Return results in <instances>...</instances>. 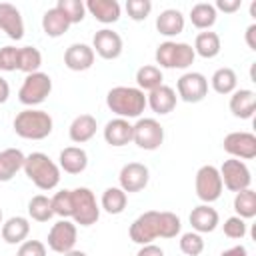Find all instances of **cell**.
Here are the masks:
<instances>
[{
  "instance_id": "cell-1",
  "label": "cell",
  "mask_w": 256,
  "mask_h": 256,
  "mask_svg": "<svg viewBox=\"0 0 256 256\" xmlns=\"http://www.w3.org/2000/svg\"><path fill=\"white\" fill-rule=\"evenodd\" d=\"M106 106L116 118H140L146 108V94L136 86H114L106 94Z\"/></svg>"
},
{
  "instance_id": "cell-2",
  "label": "cell",
  "mask_w": 256,
  "mask_h": 256,
  "mask_svg": "<svg viewBox=\"0 0 256 256\" xmlns=\"http://www.w3.org/2000/svg\"><path fill=\"white\" fill-rule=\"evenodd\" d=\"M24 174L28 180L40 190H52L60 182V168L58 164L44 152H32L24 160Z\"/></svg>"
},
{
  "instance_id": "cell-3",
  "label": "cell",
  "mask_w": 256,
  "mask_h": 256,
  "mask_svg": "<svg viewBox=\"0 0 256 256\" xmlns=\"http://www.w3.org/2000/svg\"><path fill=\"white\" fill-rule=\"evenodd\" d=\"M14 132L24 140H44L52 134V116L38 108H26L14 118Z\"/></svg>"
},
{
  "instance_id": "cell-4",
  "label": "cell",
  "mask_w": 256,
  "mask_h": 256,
  "mask_svg": "<svg viewBox=\"0 0 256 256\" xmlns=\"http://www.w3.org/2000/svg\"><path fill=\"white\" fill-rule=\"evenodd\" d=\"M156 64L158 68H170V70H186L188 66L194 64V48L188 42H174V40H166L162 44H158L156 52H154Z\"/></svg>"
},
{
  "instance_id": "cell-5",
  "label": "cell",
  "mask_w": 256,
  "mask_h": 256,
  "mask_svg": "<svg viewBox=\"0 0 256 256\" xmlns=\"http://www.w3.org/2000/svg\"><path fill=\"white\" fill-rule=\"evenodd\" d=\"M70 196H72V216L70 218L74 220V224H80V226L96 224L100 218V206L96 202L94 192L86 186H80V188L70 190Z\"/></svg>"
},
{
  "instance_id": "cell-6",
  "label": "cell",
  "mask_w": 256,
  "mask_h": 256,
  "mask_svg": "<svg viewBox=\"0 0 256 256\" xmlns=\"http://www.w3.org/2000/svg\"><path fill=\"white\" fill-rule=\"evenodd\" d=\"M52 92V78L46 72H34L26 74L20 90H18V100L24 106H38L42 104Z\"/></svg>"
},
{
  "instance_id": "cell-7",
  "label": "cell",
  "mask_w": 256,
  "mask_h": 256,
  "mask_svg": "<svg viewBox=\"0 0 256 256\" xmlns=\"http://www.w3.org/2000/svg\"><path fill=\"white\" fill-rule=\"evenodd\" d=\"M194 190H196V196L204 204L216 202L222 196V190H224L218 168L212 166V164L200 166L198 172H196V178H194Z\"/></svg>"
},
{
  "instance_id": "cell-8",
  "label": "cell",
  "mask_w": 256,
  "mask_h": 256,
  "mask_svg": "<svg viewBox=\"0 0 256 256\" xmlns=\"http://www.w3.org/2000/svg\"><path fill=\"white\" fill-rule=\"evenodd\" d=\"M132 142L142 150H158L164 142V128L156 118H138L132 124Z\"/></svg>"
},
{
  "instance_id": "cell-9",
  "label": "cell",
  "mask_w": 256,
  "mask_h": 256,
  "mask_svg": "<svg viewBox=\"0 0 256 256\" xmlns=\"http://www.w3.org/2000/svg\"><path fill=\"white\" fill-rule=\"evenodd\" d=\"M218 172H220V178H222V186L230 192L246 190L252 184V174H250V168L246 166L244 160L228 158L218 168Z\"/></svg>"
},
{
  "instance_id": "cell-10",
  "label": "cell",
  "mask_w": 256,
  "mask_h": 256,
  "mask_svg": "<svg viewBox=\"0 0 256 256\" xmlns=\"http://www.w3.org/2000/svg\"><path fill=\"white\" fill-rule=\"evenodd\" d=\"M130 240L144 246L152 244V240L160 238V212L158 210H148L142 212L132 224H130Z\"/></svg>"
},
{
  "instance_id": "cell-11",
  "label": "cell",
  "mask_w": 256,
  "mask_h": 256,
  "mask_svg": "<svg viewBox=\"0 0 256 256\" xmlns=\"http://www.w3.org/2000/svg\"><path fill=\"white\" fill-rule=\"evenodd\" d=\"M176 92L180 100L188 104H198L208 94V78L202 72H184L176 82Z\"/></svg>"
},
{
  "instance_id": "cell-12",
  "label": "cell",
  "mask_w": 256,
  "mask_h": 256,
  "mask_svg": "<svg viewBox=\"0 0 256 256\" xmlns=\"http://www.w3.org/2000/svg\"><path fill=\"white\" fill-rule=\"evenodd\" d=\"M76 240H78V230L70 218L58 220L56 224H52V228L48 232V248L58 254H66V252L74 250Z\"/></svg>"
},
{
  "instance_id": "cell-13",
  "label": "cell",
  "mask_w": 256,
  "mask_h": 256,
  "mask_svg": "<svg viewBox=\"0 0 256 256\" xmlns=\"http://www.w3.org/2000/svg\"><path fill=\"white\" fill-rule=\"evenodd\" d=\"M224 150L238 160H252L256 158V136L252 132H230L222 140Z\"/></svg>"
},
{
  "instance_id": "cell-14",
  "label": "cell",
  "mask_w": 256,
  "mask_h": 256,
  "mask_svg": "<svg viewBox=\"0 0 256 256\" xmlns=\"http://www.w3.org/2000/svg\"><path fill=\"white\" fill-rule=\"evenodd\" d=\"M148 180H150V170L142 162H128L120 168V174H118L120 188L126 194L144 190L148 186Z\"/></svg>"
},
{
  "instance_id": "cell-15",
  "label": "cell",
  "mask_w": 256,
  "mask_h": 256,
  "mask_svg": "<svg viewBox=\"0 0 256 256\" xmlns=\"http://www.w3.org/2000/svg\"><path fill=\"white\" fill-rule=\"evenodd\" d=\"M92 50L104 60H116L124 50L122 36L110 28H102L92 38Z\"/></svg>"
},
{
  "instance_id": "cell-16",
  "label": "cell",
  "mask_w": 256,
  "mask_h": 256,
  "mask_svg": "<svg viewBox=\"0 0 256 256\" xmlns=\"http://www.w3.org/2000/svg\"><path fill=\"white\" fill-rule=\"evenodd\" d=\"M94 58H96V54H94L92 46H88L84 42H74L64 52V64L72 72H84V70L92 68Z\"/></svg>"
},
{
  "instance_id": "cell-17",
  "label": "cell",
  "mask_w": 256,
  "mask_h": 256,
  "mask_svg": "<svg viewBox=\"0 0 256 256\" xmlns=\"http://www.w3.org/2000/svg\"><path fill=\"white\" fill-rule=\"evenodd\" d=\"M0 30L12 40L24 38V20L20 10L10 2H0Z\"/></svg>"
},
{
  "instance_id": "cell-18",
  "label": "cell",
  "mask_w": 256,
  "mask_h": 256,
  "mask_svg": "<svg viewBox=\"0 0 256 256\" xmlns=\"http://www.w3.org/2000/svg\"><path fill=\"white\" fill-rule=\"evenodd\" d=\"M176 102H178L176 90L172 86H166V84H160L158 88L150 90L146 96V106H150L152 112H156L160 116L170 114L176 108Z\"/></svg>"
},
{
  "instance_id": "cell-19",
  "label": "cell",
  "mask_w": 256,
  "mask_h": 256,
  "mask_svg": "<svg viewBox=\"0 0 256 256\" xmlns=\"http://www.w3.org/2000/svg\"><path fill=\"white\" fill-rule=\"evenodd\" d=\"M190 224L192 230L198 234H208L214 232L220 224V216L216 212V208H212L210 204H200L196 208H192L190 212Z\"/></svg>"
},
{
  "instance_id": "cell-20",
  "label": "cell",
  "mask_w": 256,
  "mask_h": 256,
  "mask_svg": "<svg viewBox=\"0 0 256 256\" xmlns=\"http://www.w3.org/2000/svg\"><path fill=\"white\" fill-rule=\"evenodd\" d=\"M228 106H230L232 116H236L240 120H250L254 116V110H256V94H254V90H248V88L234 90L232 96H230Z\"/></svg>"
},
{
  "instance_id": "cell-21",
  "label": "cell",
  "mask_w": 256,
  "mask_h": 256,
  "mask_svg": "<svg viewBox=\"0 0 256 256\" xmlns=\"http://www.w3.org/2000/svg\"><path fill=\"white\" fill-rule=\"evenodd\" d=\"M104 140L106 144L120 148L132 142V124L126 118H112L104 126Z\"/></svg>"
},
{
  "instance_id": "cell-22",
  "label": "cell",
  "mask_w": 256,
  "mask_h": 256,
  "mask_svg": "<svg viewBox=\"0 0 256 256\" xmlns=\"http://www.w3.org/2000/svg\"><path fill=\"white\" fill-rule=\"evenodd\" d=\"M88 166V154L80 146H68L58 156V168L66 174H80Z\"/></svg>"
},
{
  "instance_id": "cell-23",
  "label": "cell",
  "mask_w": 256,
  "mask_h": 256,
  "mask_svg": "<svg viewBox=\"0 0 256 256\" xmlns=\"http://www.w3.org/2000/svg\"><path fill=\"white\" fill-rule=\"evenodd\" d=\"M26 154L20 148H4L0 150V182H10L18 170L24 168Z\"/></svg>"
},
{
  "instance_id": "cell-24",
  "label": "cell",
  "mask_w": 256,
  "mask_h": 256,
  "mask_svg": "<svg viewBox=\"0 0 256 256\" xmlns=\"http://www.w3.org/2000/svg\"><path fill=\"white\" fill-rule=\"evenodd\" d=\"M84 6L86 12H90L102 24H114L120 20L122 14V8L116 0H88Z\"/></svg>"
},
{
  "instance_id": "cell-25",
  "label": "cell",
  "mask_w": 256,
  "mask_h": 256,
  "mask_svg": "<svg viewBox=\"0 0 256 256\" xmlns=\"http://www.w3.org/2000/svg\"><path fill=\"white\" fill-rule=\"evenodd\" d=\"M96 128H98V122H96V118L92 114H80L70 122L68 136H70V140L74 144H84V142L94 138Z\"/></svg>"
},
{
  "instance_id": "cell-26",
  "label": "cell",
  "mask_w": 256,
  "mask_h": 256,
  "mask_svg": "<svg viewBox=\"0 0 256 256\" xmlns=\"http://www.w3.org/2000/svg\"><path fill=\"white\" fill-rule=\"evenodd\" d=\"M156 30L166 38L182 34V30H184V14L180 10H176V8L162 10L156 16Z\"/></svg>"
},
{
  "instance_id": "cell-27",
  "label": "cell",
  "mask_w": 256,
  "mask_h": 256,
  "mask_svg": "<svg viewBox=\"0 0 256 256\" xmlns=\"http://www.w3.org/2000/svg\"><path fill=\"white\" fill-rule=\"evenodd\" d=\"M2 240L6 244H22L30 234V222L24 216H10L2 222Z\"/></svg>"
},
{
  "instance_id": "cell-28",
  "label": "cell",
  "mask_w": 256,
  "mask_h": 256,
  "mask_svg": "<svg viewBox=\"0 0 256 256\" xmlns=\"http://www.w3.org/2000/svg\"><path fill=\"white\" fill-rule=\"evenodd\" d=\"M70 26H72V24H70L68 18L64 16V12H62L60 8H56V6H54V8H48V10L44 12V16H42V30H44V34L50 36V38H58V36L66 34Z\"/></svg>"
},
{
  "instance_id": "cell-29",
  "label": "cell",
  "mask_w": 256,
  "mask_h": 256,
  "mask_svg": "<svg viewBox=\"0 0 256 256\" xmlns=\"http://www.w3.org/2000/svg\"><path fill=\"white\" fill-rule=\"evenodd\" d=\"M220 36L216 32H210V30H204L200 34H196L194 38V54L196 56H202L206 60L210 58H216L220 54Z\"/></svg>"
},
{
  "instance_id": "cell-30",
  "label": "cell",
  "mask_w": 256,
  "mask_h": 256,
  "mask_svg": "<svg viewBox=\"0 0 256 256\" xmlns=\"http://www.w3.org/2000/svg\"><path fill=\"white\" fill-rule=\"evenodd\" d=\"M126 202H128V194L120 188V186H110L102 192V198H100V208L112 216L116 214H122L124 208H126Z\"/></svg>"
},
{
  "instance_id": "cell-31",
  "label": "cell",
  "mask_w": 256,
  "mask_h": 256,
  "mask_svg": "<svg viewBox=\"0 0 256 256\" xmlns=\"http://www.w3.org/2000/svg\"><path fill=\"white\" fill-rule=\"evenodd\" d=\"M210 86H212V90H214L216 94H222V96L232 94V92L236 90V86H238V76H236V72H234L232 68L222 66V68H218V70L212 74Z\"/></svg>"
},
{
  "instance_id": "cell-32",
  "label": "cell",
  "mask_w": 256,
  "mask_h": 256,
  "mask_svg": "<svg viewBox=\"0 0 256 256\" xmlns=\"http://www.w3.org/2000/svg\"><path fill=\"white\" fill-rule=\"evenodd\" d=\"M216 16H218V12H216L214 4H208V2H198V4H194L192 10H190V22H192L198 30H208V28H212L214 22H216Z\"/></svg>"
},
{
  "instance_id": "cell-33",
  "label": "cell",
  "mask_w": 256,
  "mask_h": 256,
  "mask_svg": "<svg viewBox=\"0 0 256 256\" xmlns=\"http://www.w3.org/2000/svg\"><path fill=\"white\" fill-rule=\"evenodd\" d=\"M164 80V76H162V70L158 68V66H154V64H144V66H140L138 70H136V88H140L142 92L144 90H154V88H158L160 84H164L162 82Z\"/></svg>"
},
{
  "instance_id": "cell-34",
  "label": "cell",
  "mask_w": 256,
  "mask_h": 256,
  "mask_svg": "<svg viewBox=\"0 0 256 256\" xmlns=\"http://www.w3.org/2000/svg\"><path fill=\"white\" fill-rule=\"evenodd\" d=\"M42 66V54L34 46H22L18 48V70L24 74L40 72Z\"/></svg>"
},
{
  "instance_id": "cell-35",
  "label": "cell",
  "mask_w": 256,
  "mask_h": 256,
  "mask_svg": "<svg viewBox=\"0 0 256 256\" xmlns=\"http://www.w3.org/2000/svg\"><path fill=\"white\" fill-rule=\"evenodd\" d=\"M234 210H236V216H240L244 220L254 218L256 216V192L252 188L236 192V196H234Z\"/></svg>"
},
{
  "instance_id": "cell-36",
  "label": "cell",
  "mask_w": 256,
  "mask_h": 256,
  "mask_svg": "<svg viewBox=\"0 0 256 256\" xmlns=\"http://www.w3.org/2000/svg\"><path fill=\"white\" fill-rule=\"evenodd\" d=\"M28 214H30V218L36 220V222H48V220L54 216L50 198L44 196V194L32 196L30 202H28Z\"/></svg>"
},
{
  "instance_id": "cell-37",
  "label": "cell",
  "mask_w": 256,
  "mask_h": 256,
  "mask_svg": "<svg viewBox=\"0 0 256 256\" xmlns=\"http://www.w3.org/2000/svg\"><path fill=\"white\" fill-rule=\"evenodd\" d=\"M56 8H60L64 12V16L68 18L70 24H80L86 16V6L82 0H58Z\"/></svg>"
},
{
  "instance_id": "cell-38",
  "label": "cell",
  "mask_w": 256,
  "mask_h": 256,
  "mask_svg": "<svg viewBox=\"0 0 256 256\" xmlns=\"http://www.w3.org/2000/svg\"><path fill=\"white\" fill-rule=\"evenodd\" d=\"M180 230H182L180 216H176L174 212L162 210L160 212V238H176Z\"/></svg>"
},
{
  "instance_id": "cell-39",
  "label": "cell",
  "mask_w": 256,
  "mask_h": 256,
  "mask_svg": "<svg viewBox=\"0 0 256 256\" xmlns=\"http://www.w3.org/2000/svg\"><path fill=\"white\" fill-rule=\"evenodd\" d=\"M180 250L186 254V256H200L202 250H204V238L202 234L190 230V232H184L180 236Z\"/></svg>"
},
{
  "instance_id": "cell-40",
  "label": "cell",
  "mask_w": 256,
  "mask_h": 256,
  "mask_svg": "<svg viewBox=\"0 0 256 256\" xmlns=\"http://www.w3.org/2000/svg\"><path fill=\"white\" fill-rule=\"evenodd\" d=\"M52 210H54V216H60V218H70L72 216V196H70V190H58L52 198Z\"/></svg>"
},
{
  "instance_id": "cell-41",
  "label": "cell",
  "mask_w": 256,
  "mask_h": 256,
  "mask_svg": "<svg viewBox=\"0 0 256 256\" xmlns=\"http://www.w3.org/2000/svg\"><path fill=\"white\" fill-rule=\"evenodd\" d=\"M126 12L134 22H142L150 16L152 2L150 0H126Z\"/></svg>"
},
{
  "instance_id": "cell-42",
  "label": "cell",
  "mask_w": 256,
  "mask_h": 256,
  "mask_svg": "<svg viewBox=\"0 0 256 256\" xmlns=\"http://www.w3.org/2000/svg\"><path fill=\"white\" fill-rule=\"evenodd\" d=\"M222 230H224V234H226L228 238H232V240H242V238L246 236V220L240 218V216H230V218L224 220Z\"/></svg>"
},
{
  "instance_id": "cell-43",
  "label": "cell",
  "mask_w": 256,
  "mask_h": 256,
  "mask_svg": "<svg viewBox=\"0 0 256 256\" xmlns=\"http://www.w3.org/2000/svg\"><path fill=\"white\" fill-rule=\"evenodd\" d=\"M0 70L2 72L18 70V48L16 46H2L0 48Z\"/></svg>"
},
{
  "instance_id": "cell-44",
  "label": "cell",
  "mask_w": 256,
  "mask_h": 256,
  "mask_svg": "<svg viewBox=\"0 0 256 256\" xmlns=\"http://www.w3.org/2000/svg\"><path fill=\"white\" fill-rule=\"evenodd\" d=\"M16 256H46V244L40 240H24L18 246Z\"/></svg>"
},
{
  "instance_id": "cell-45",
  "label": "cell",
  "mask_w": 256,
  "mask_h": 256,
  "mask_svg": "<svg viewBox=\"0 0 256 256\" xmlns=\"http://www.w3.org/2000/svg\"><path fill=\"white\" fill-rule=\"evenodd\" d=\"M240 6H242V0H216V4H214L216 12L222 10L226 14H232V12L240 10Z\"/></svg>"
},
{
  "instance_id": "cell-46",
  "label": "cell",
  "mask_w": 256,
  "mask_h": 256,
  "mask_svg": "<svg viewBox=\"0 0 256 256\" xmlns=\"http://www.w3.org/2000/svg\"><path fill=\"white\" fill-rule=\"evenodd\" d=\"M136 256H164V250L156 244H144Z\"/></svg>"
},
{
  "instance_id": "cell-47",
  "label": "cell",
  "mask_w": 256,
  "mask_h": 256,
  "mask_svg": "<svg viewBox=\"0 0 256 256\" xmlns=\"http://www.w3.org/2000/svg\"><path fill=\"white\" fill-rule=\"evenodd\" d=\"M244 38H246L248 48H250V50H256V24H250V26L246 28Z\"/></svg>"
},
{
  "instance_id": "cell-48",
  "label": "cell",
  "mask_w": 256,
  "mask_h": 256,
  "mask_svg": "<svg viewBox=\"0 0 256 256\" xmlns=\"http://www.w3.org/2000/svg\"><path fill=\"white\" fill-rule=\"evenodd\" d=\"M220 256H248V250L242 244H238V246H232V248L224 250Z\"/></svg>"
},
{
  "instance_id": "cell-49",
  "label": "cell",
  "mask_w": 256,
  "mask_h": 256,
  "mask_svg": "<svg viewBox=\"0 0 256 256\" xmlns=\"http://www.w3.org/2000/svg\"><path fill=\"white\" fill-rule=\"evenodd\" d=\"M8 96H10V84L6 78L0 76V104H4L8 100Z\"/></svg>"
},
{
  "instance_id": "cell-50",
  "label": "cell",
  "mask_w": 256,
  "mask_h": 256,
  "mask_svg": "<svg viewBox=\"0 0 256 256\" xmlns=\"http://www.w3.org/2000/svg\"><path fill=\"white\" fill-rule=\"evenodd\" d=\"M62 256H88V254H86V252H82V250H70V252L62 254Z\"/></svg>"
},
{
  "instance_id": "cell-51",
  "label": "cell",
  "mask_w": 256,
  "mask_h": 256,
  "mask_svg": "<svg viewBox=\"0 0 256 256\" xmlns=\"http://www.w3.org/2000/svg\"><path fill=\"white\" fill-rule=\"evenodd\" d=\"M2 218H4V216H2V208H0V224H2Z\"/></svg>"
}]
</instances>
